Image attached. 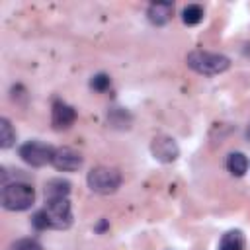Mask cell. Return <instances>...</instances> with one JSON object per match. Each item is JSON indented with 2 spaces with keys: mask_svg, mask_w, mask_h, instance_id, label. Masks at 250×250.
I'll use <instances>...</instances> for the list:
<instances>
[{
  "mask_svg": "<svg viewBox=\"0 0 250 250\" xmlns=\"http://www.w3.org/2000/svg\"><path fill=\"white\" fill-rule=\"evenodd\" d=\"M0 201H2V207L8 211H25L35 203V189L31 184L23 180L4 182Z\"/></svg>",
  "mask_w": 250,
  "mask_h": 250,
  "instance_id": "obj_1",
  "label": "cell"
},
{
  "mask_svg": "<svg viewBox=\"0 0 250 250\" xmlns=\"http://www.w3.org/2000/svg\"><path fill=\"white\" fill-rule=\"evenodd\" d=\"M14 141H16V131H14L10 119L2 117L0 119V146L2 148H8V146L14 145Z\"/></svg>",
  "mask_w": 250,
  "mask_h": 250,
  "instance_id": "obj_13",
  "label": "cell"
},
{
  "mask_svg": "<svg viewBox=\"0 0 250 250\" xmlns=\"http://www.w3.org/2000/svg\"><path fill=\"white\" fill-rule=\"evenodd\" d=\"M109 76L107 74H104V72H100V74H96V76H92V80H90V86L96 90V92H105L107 88H109Z\"/></svg>",
  "mask_w": 250,
  "mask_h": 250,
  "instance_id": "obj_16",
  "label": "cell"
},
{
  "mask_svg": "<svg viewBox=\"0 0 250 250\" xmlns=\"http://www.w3.org/2000/svg\"><path fill=\"white\" fill-rule=\"evenodd\" d=\"M227 168H229V172H230L232 176L240 178V176H244L246 170H248V158H246L242 152H230L229 158H227Z\"/></svg>",
  "mask_w": 250,
  "mask_h": 250,
  "instance_id": "obj_12",
  "label": "cell"
},
{
  "mask_svg": "<svg viewBox=\"0 0 250 250\" xmlns=\"http://www.w3.org/2000/svg\"><path fill=\"white\" fill-rule=\"evenodd\" d=\"M31 223H33V227H35V229H39V230H43V229H49V219H47V213H45V209H39V211H35V213H33V217H31Z\"/></svg>",
  "mask_w": 250,
  "mask_h": 250,
  "instance_id": "obj_17",
  "label": "cell"
},
{
  "mask_svg": "<svg viewBox=\"0 0 250 250\" xmlns=\"http://www.w3.org/2000/svg\"><path fill=\"white\" fill-rule=\"evenodd\" d=\"M20 156L29 166L39 168V166H45V164L53 162L55 148L51 145H45V143H39V141H27L20 146Z\"/></svg>",
  "mask_w": 250,
  "mask_h": 250,
  "instance_id": "obj_5",
  "label": "cell"
},
{
  "mask_svg": "<svg viewBox=\"0 0 250 250\" xmlns=\"http://www.w3.org/2000/svg\"><path fill=\"white\" fill-rule=\"evenodd\" d=\"M150 150H152L154 158H158L160 162H174L180 154V148H178L176 141L172 137H166V135L156 137L150 145Z\"/></svg>",
  "mask_w": 250,
  "mask_h": 250,
  "instance_id": "obj_7",
  "label": "cell"
},
{
  "mask_svg": "<svg viewBox=\"0 0 250 250\" xmlns=\"http://www.w3.org/2000/svg\"><path fill=\"white\" fill-rule=\"evenodd\" d=\"M186 62L191 70H195L197 74H203V76H215V74H221L225 72L229 66H230V61L229 57L225 55H219V53H209V51H191L188 57H186Z\"/></svg>",
  "mask_w": 250,
  "mask_h": 250,
  "instance_id": "obj_2",
  "label": "cell"
},
{
  "mask_svg": "<svg viewBox=\"0 0 250 250\" xmlns=\"http://www.w3.org/2000/svg\"><path fill=\"white\" fill-rule=\"evenodd\" d=\"M70 193V182L62 178H53L45 184V199H61L68 197Z\"/></svg>",
  "mask_w": 250,
  "mask_h": 250,
  "instance_id": "obj_10",
  "label": "cell"
},
{
  "mask_svg": "<svg viewBox=\"0 0 250 250\" xmlns=\"http://www.w3.org/2000/svg\"><path fill=\"white\" fill-rule=\"evenodd\" d=\"M182 20L186 25H197L201 20H203V8L197 6V4H189L184 8L182 12Z\"/></svg>",
  "mask_w": 250,
  "mask_h": 250,
  "instance_id": "obj_14",
  "label": "cell"
},
{
  "mask_svg": "<svg viewBox=\"0 0 250 250\" xmlns=\"http://www.w3.org/2000/svg\"><path fill=\"white\" fill-rule=\"evenodd\" d=\"M244 234L240 230H229L223 234L217 250H244Z\"/></svg>",
  "mask_w": 250,
  "mask_h": 250,
  "instance_id": "obj_11",
  "label": "cell"
},
{
  "mask_svg": "<svg viewBox=\"0 0 250 250\" xmlns=\"http://www.w3.org/2000/svg\"><path fill=\"white\" fill-rule=\"evenodd\" d=\"M86 184L94 193L109 195L115 193L121 186V172L111 166H96L88 172Z\"/></svg>",
  "mask_w": 250,
  "mask_h": 250,
  "instance_id": "obj_3",
  "label": "cell"
},
{
  "mask_svg": "<svg viewBox=\"0 0 250 250\" xmlns=\"http://www.w3.org/2000/svg\"><path fill=\"white\" fill-rule=\"evenodd\" d=\"M51 121H53V127L55 129H68L74 121H76V111L72 105L57 100L53 104V115H51Z\"/></svg>",
  "mask_w": 250,
  "mask_h": 250,
  "instance_id": "obj_8",
  "label": "cell"
},
{
  "mask_svg": "<svg viewBox=\"0 0 250 250\" xmlns=\"http://www.w3.org/2000/svg\"><path fill=\"white\" fill-rule=\"evenodd\" d=\"M174 14V4L172 2H152L146 10V16L148 20L154 23V25H164L170 21Z\"/></svg>",
  "mask_w": 250,
  "mask_h": 250,
  "instance_id": "obj_9",
  "label": "cell"
},
{
  "mask_svg": "<svg viewBox=\"0 0 250 250\" xmlns=\"http://www.w3.org/2000/svg\"><path fill=\"white\" fill-rule=\"evenodd\" d=\"M45 213L49 219V229L64 230L72 225V207L68 197L61 199H45Z\"/></svg>",
  "mask_w": 250,
  "mask_h": 250,
  "instance_id": "obj_4",
  "label": "cell"
},
{
  "mask_svg": "<svg viewBox=\"0 0 250 250\" xmlns=\"http://www.w3.org/2000/svg\"><path fill=\"white\" fill-rule=\"evenodd\" d=\"M10 250H43V246L33 238H20L10 246Z\"/></svg>",
  "mask_w": 250,
  "mask_h": 250,
  "instance_id": "obj_15",
  "label": "cell"
},
{
  "mask_svg": "<svg viewBox=\"0 0 250 250\" xmlns=\"http://www.w3.org/2000/svg\"><path fill=\"white\" fill-rule=\"evenodd\" d=\"M82 162H84V158L78 150H74L70 146H59V148H55V156H53L51 164L61 172H74L82 166Z\"/></svg>",
  "mask_w": 250,
  "mask_h": 250,
  "instance_id": "obj_6",
  "label": "cell"
}]
</instances>
